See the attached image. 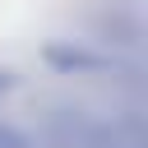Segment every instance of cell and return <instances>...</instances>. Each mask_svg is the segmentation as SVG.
Wrapping results in <instances>:
<instances>
[{
	"mask_svg": "<svg viewBox=\"0 0 148 148\" xmlns=\"http://www.w3.org/2000/svg\"><path fill=\"white\" fill-rule=\"evenodd\" d=\"M42 60L51 65V69H60V74H111V79H139V65L134 60H116V56H106V51H88V46H79V42H51L46 51H42Z\"/></svg>",
	"mask_w": 148,
	"mask_h": 148,
	"instance_id": "obj_1",
	"label": "cell"
},
{
	"mask_svg": "<svg viewBox=\"0 0 148 148\" xmlns=\"http://www.w3.org/2000/svg\"><path fill=\"white\" fill-rule=\"evenodd\" d=\"M92 130H97V116H88L83 106H56L42 125L46 148H92Z\"/></svg>",
	"mask_w": 148,
	"mask_h": 148,
	"instance_id": "obj_2",
	"label": "cell"
},
{
	"mask_svg": "<svg viewBox=\"0 0 148 148\" xmlns=\"http://www.w3.org/2000/svg\"><path fill=\"white\" fill-rule=\"evenodd\" d=\"M92 148H148L143 120H139L134 111H120V116H97Z\"/></svg>",
	"mask_w": 148,
	"mask_h": 148,
	"instance_id": "obj_3",
	"label": "cell"
},
{
	"mask_svg": "<svg viewBox=\"0 0 148 148\" xmlns=\"http://www.w3.org/2000/svg\"><path fill=\"white\" fill-rule=\"evenodd\" d=\"M97 37L106 42V46H139L143 42V23L134 18V14H125V9H111V14H102L97 18Z\"/></svg>",
	"mask_w": 148,
	"mask_h": 148,
	"instance_id": "obj_4",
	"label": "cell"
},
{
	"mask_svg": "<svg viewBox=\"0 0 148 148\" xmlns=\"http://www.w3.org/2000/svg\"><path fill=\"white\" fill-rule=\"evenodd\" d=\"M0 148H37V139H32L28 130H18V125H5V120H0Z\"/></svg>",
	"mask_w": 148,
	"mask_h": 148,
	"instance_id": "obj_5",
	"label": "cell"
},
{
	"mask_svg": "<svg viewBox=\"0 0 148 148\" xmlns=\"http://www.w3.org/2000/svg\"><path fill=\"white\" fill-rule=\"evenodd\" d=\"M9 88H14V69H0V97H5Z\"/></svg>",
	"mask_w": 148,
	"mask_h": 148,
	"instance_id": "obj_6",
	"label": "cell"
}]
</instances>
